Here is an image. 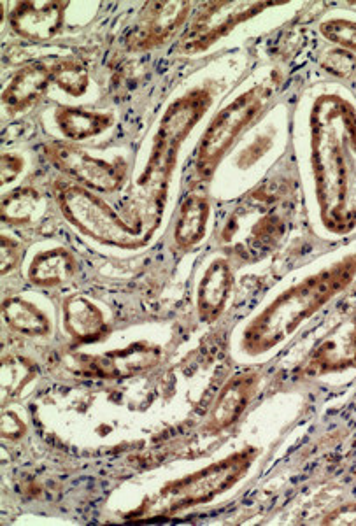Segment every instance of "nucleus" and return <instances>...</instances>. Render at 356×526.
<instances>
[{"instance_id":"nucleus-1","label":"nucleus","mask_w":356,"mask_h":526,"mask_svg":"<svg viewBox=\"0 0 356 526\" xmlns=\"http://www.w3.org/2000/svg\"><path fill=\"white\" fill-rule=\"evenodd\" d=\"M309 162L323 228L346 235L356 228V107L339 92H323L309 113Z\"/></svg>"},{"instance_id":"nucleus-2","label":"nucleus","mask_w":356,"mask_h":526,"mask_svg":"<svg viewBox=\"0 0 356 526\" xmlns=\"http://www.w3.org/2000/svg\"><path fill=\"white\" fill-rule=\"evenodd\" d=\"M355 278L356 251H353L279 293L244 328L241 351L248 356H262L278 348L302 323L318 313L335 295L344 292Z\"/></svg>"},{"instance_id":"nucleus-3","label":"nucleus","mask_w":356,"mask_h":526,"mask_svg":"<svg viewBox=\"0 0 356 526\" xmlns=\"http://www.w3.org/2000/svg\"><path fill=\"white\" fill-rule=\"evenodd\" d=\"M213 100L214 93L209 86H195L171 102L160 118L150 157L136 183L144 200V218L153 230H157L162 221L179 150L204 118L207 109L213 106Z\"/></svg>"},{"instance_id":"nucleus-4","label":"nucleus","mask_w":356,"mask_h":526,"mask_svg":"<svg viewBox=\"0 0 356 526\" xmlns=\"http://www.w3.org/2000/svg\"><path fill=\"white\" fill-rule=\"evenodd\" d=\"M288 181H267L235 204L220 230V246L244 262H257L278 248L292 218Z\"/></svg>"},{"instance_id":"nucleus-5","label":"nucleus","mask_w":356,"mask_h":526,"mask_svg":"<svg viewBox=\"0 0 356 526\" xmlns=\"http://www.w3.org/2000/svg\"><path fill=\"white\" fill-rule=\"evenodd\" d=\"M55 195L65 220L78 228L81 234L106 246L139 249L146 246L151 235L155 234L141 211H136L129 223L85 186L60 185Z\"/></svg>"},{"instance_id":"nucleus-6","label":"nucleus","mask_w":356,"mask_h":526,"mask_svg":"<svg viewBox=\"0 0 356 526\" xmlns=\"http://www.w3.org/2000/svg\"><path fill=\"white\" fill-rule=\"evenodd\" d=\"M279 86L281 76L272 74L260 85L251 86L250 90L237 95L214 116L202 136L195 158V172L202 181L213 178L221 160L227 157L228 151L232 150L244 130L253 125V121L264 113L271 100L278 95Z\"/></svg>"},{"instance_id":"nucleus-7","label":"nucleus","mask_w":356,"mask_h":526,"mask_svg":"<svg viewBox=\"0 0 356 526\" xmlns=\"http://www.w3.org/2000/svg\"><path fill=\"white\" fill-rule=\"evenodd\" d=\"M257 455V448H244L192 476L165 484L151 500L148 511L155 516H167L211 502L246 476Z\"/></svg>"},{"instance_id":"nucleus-8","label":"nucleus","mask_w":356,"mask_h":526,"mask_svg":"<svg viewBox=\"0 0 356 526\" xmlns=\"http://www.w3.org/2000/svg\"><path fill=\"white\" fill-rule=\"evenodd\" d=\"M279 4L281 2H207L179 39L176 50L183 55H197L209 50L237 25Z\"/></svg>"},{"instance_id":"nucleus-9","label":"nucleus","mask_w":356,"mask_h":526,"mask_svg":"<svg viewBox=\"0 0 356 526\" xmlns=\"http://www.w3.org/2000/svg\"><path fill=\"white\" fill-rule=\"evenodd\" d=\"M44 157L55 169L76 179L79 185L99 193L120 190L129 171V165L123 158L107 162L69 143L46 144Z\"/></svg>"},{"instance_id":"nucleus-10","label":"nucleus","mask_w":356,"mask_h":526,"mask_svg":"<svg viewBox=\"0 0 356 526\" xmlns=\"http://www.w3.org/2000/svg\"><path fill=\"white\" fill-rule=\"evenodd\" d=\"M162 349L157 344L141 341L127 348L113 349L100 355H71L69 369L83 377L95 379H127L157 367Z\"/></svg>"},{"instance_id":"nucleus-11","label":"nucleus","mask_w":356,"mask_h":526,"mask_svg":"<svg viewBox=\"0 0 356 526\" xmlns=\"http://www.w3.org/2000/svg\"><path fill=\"white\" fill-rule=\"evenodd\" d=\"M190 2H148L125 36L127 50H157L176 37L190 16Z\"/></svg>"},{"instance_id":"nucleus-12","label":"nucleus","mask_w":356,"mask_h":526,"mask_svg":"<svg viewBox=\"0 0 356 526\" xmlns=\"http://www.w3.org/2000/svg\"><path fill=\"white\" fill-rule=\"evenodd\" d=\"M356 369V314L341 321L297 369L300 377H321L342 370Z\"/></svg>"},{"instance_id":"nucleus-13","label":"nucleus","mask_w":356,"mask_h":526,"mask_svg":"<svg viewBox=\"0 0 356 526\" xmlns=\"http://www.w3.org/2000/svg\"><path fill=\"white\" fill-rule=\"evenodd\" d=\"M67 4L62 2H20L11 11L9 23L16 36L32 43H44L58 36L64 25Z\"/></svg>"},{"instance_id":"nucleus-14","label":"nucleus","mask_w":356,"mask_h":526,"mask_svg":"<svg viewBox=\"0 0 356 526\" xmlns=\"http://www.w3.org/2000/svg\"><path fill=\"white\" fill-rule=\"evenodd\" d=\"M258 383H260V377L257 372H243V374L232 377L223 386L218 399L214 402L213 411L209 413V418L204 425L207 432L220 434L237 423L255 397Z\"/></svg>"},{"instance_id":"nucleus-15","label":"nucleus","mask_w":356,"mask_h":526,"mask_svg":"<svg viewBox=\"0 0 356 526\" xmlns=\"http://www.w3.org/2000/svg\"><path fill=\"white\" fill-rule=\"evenodd\" d=\"M234 286L232 267L225 258H216L209 263L197 288V311L200 321L214 323L220 320L227 307Z\"/></svg>"},{"instance_id":"nucleus-16","label":"nucleus","mask_w":356,"mask_h":526,"mask_svg":"<svg viewBox=\"0 0 356 526\" xmlns=\"http://www.w3.org/2000/svg\"><path fill=\"white\" fill-rule=\"evenodd\" d=\"M51 83V65L43 62L23 65L2 93V104L11 114L23 113L43 99Z\"/></svg>"},{"instance_id":"nucleus-17","label":"nucleus","mask_w":356,"mask_h":526,"mask_svg":"<svg viewBox=\"0 0 356 526\" xmlns=\"http://www.w3.org/2000/svg\"><path fill=\"white\" fill-rule=\"evenodd\" d=\"M64 328L79 344H93L109 334L104 313L85 297H71L64 302Z\"/></svg>"},{"instance_id":"nucleus-18","label":"nucleus","mask_w":356,"mask_h":526,"mask_svg":"<svg viewBox=\"0 0 356 526\" xmlns=\"http://www.w3.org/2000/svg\"><path fill=\"white\" fill-rule=\"evenodd\" d=\"M76 274V258L67 249L41 251L30 263L29 279L41 288H57L69 283Z\"/></svg>"},{"instance_id":"nucleus-19","label":"nucleus","mask_w":356,"mask_h":526,"mask_svg":"<svg viewBox=\"0 0 356 526\" xmlns=\"http://www.w3.org/2000/svg\"><path fill=\"white\" fill-rule=\"evenodd\" d=\"M211 207L204 195L192 193L179 207L178 221L174 228V241L179 249H192L206 237L207 221Z\"/></svg>"},{"instance_id":"nucleus-20","label":"nucleus","mask_w":356,"mask_h":526,"mask_svg":"<svg viewBox=\"0 0 356 526\" xmlns=\"http://www.w3.org/2000/svg\"><path fill=\"white\" fill-rule=\"evenodd\" d=\"M57 127L71 141H85L99 136L113 125V116L81 107L60 106L55 113Z\"/></svg>"},{"instance_id":"nucleus-21","label":"nucleus","mask_w":356,"mask_h":526,"mask_svg":"<svg viewBox=\"0 0 356 526\" xmlns=\"http://www.w3.org/2000/svg\"><path fill=\"white\" fill-rule=\"evenodd\" d=\"M2 314L9 327L16 330L18 334L29 335V337L50 335L51 323L48 316L29 300L9 297L2 304Z\"/></svg>"},{"instance_id":"nucleus-22","label":"nucleus","mask_w":356,"mask_h":526,"mask_svg":"<svg viewBox=\"0 0 356 526\" xmlns=\"http://www.w3.org/2000/svg\"><path fill=\"white\" fill-rule=\"evenodd\" d=\"M43 213V195L34 188H18L2 202V220L9 225H29Z\"/></svg>"},{"instance_id":"nucleus-23","label":"nucleus","mask_w":356,"mask_h":526,"mask_svg":"<svg viewBox=\"0 0 356 526\" xmlns=\"http://www.w3.org/2000/svg\"><path fill=\"white\" fill-rule=\"evenodd\" d=\"M51 78L62 92L71 97L85 95L90 86L88 69L78 60H60L51 65Z\"/></svg>"},{"instance_id":"nucleus-24","label":"nucleus","mask_w":356,"mask_h":526,"mask_svg":"<svg viewBox=\"0 0 356 526\" xmlns=\"http://www.w3.org/2000/svg\"><path fill=\"white\" fill-rule=\"evenodd\" d=\"M36 374V367L18 356H8L2 363V390H4V402L11 399L16 391L22 390L25 384L32 381Z\"/></svg>"},{"instance_id":"nucleus-25","label":"nucleus","mask_w":356,"mask_h":526,"mask_svg":"<svg viewBox=\"0 0 356 526\" xmlns=\"http://www.w3.org/2000/svg\"><path fill=\"white\" fill-rule=\"evenodd\" d=\"M320 32L330 43L341 46L342 50L356 53V22L344 18H332L321 23Z\"/></svg>"},{"instance_id":"nucleus-26","label":"nucleus","mask_w":356,"mask_h":526,"mask_svg":"<svg viewBox=\"0 0 356 526\" xmlns=\"http://www.w3.org/2000/svg\"><path fill=\"white\" fill-rule=\"evenodd\" d=\"M356 65V58L351 57V53L346 50L330 51L327 58V69L341 76V78H348L349 74L353 72Z\"/></svg>"},{"instance_id":"nucleus-27","label":"nucleus","mask_w":356,"mask_h":526,"mask_svg":"<svg viewBox=\"0 0 356 526\" xmlns=\"http://www.w3.org/2000/svg\"><path fill=\"white\" fill-rule=\"evenodd\" d=\"M22 260L20 246L8 235H2V274L6 276L15 269L16 265Z\"/></svg>"},{"instance_id":"nucleus-28","label":"nucleus","mask_w":356,"mask_h":526,"mask_svg":"<svg viewBox=\"0 0 356 526\" xmlns=\"http://www.w3.org/2000/svg\"><path fill=\"white\" fill-rule=\"evenodd\" d=\"M23 171V160L18 155L6 153L2 157V183L15 181L16 176Z\"/></svg>"},{"instance_id":"nucleus-29","label":"nucleus","mask_w":356,"mask_h":526,"mask_svg":"<svg viewBox=\"0 0 356 526\" xmlns=\"http://www.w3.org/2000/svg\"><path fill=\"white\" fill-rule=\"evenodd\" d=\"M2 430H4V437L16 439V437H20V435L25 432V425H23L22 421L18 420V418H15V416L8 414V416H4Z\"/></svg>"}]
</instances>
